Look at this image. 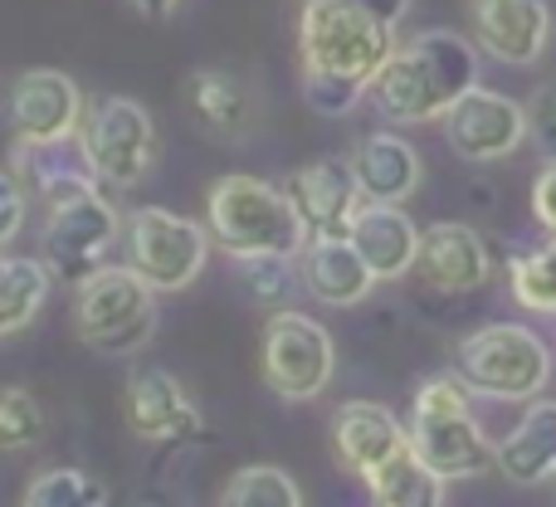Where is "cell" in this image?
I'll use <instances>...</instances> for the list:
<instances>
[{"mask_svg":"<svg viewBox=\"0 0 556 507\" xmlns=\"http://www.w3.org/2000/svg\"><path fill=\"white\" fill-rule=\"evenodd\" d=\"M74 327L103 356L137 352V346H147V337L156 327V288L132 264H103L98 274H88L78 283Z\"/></svg>","mask_w":556,"mask_h":507,"instance_id":"cell-6","label":"cell"},{"mask_svg":"<svg viewBox=\"0 0 556 507\" xmlns=\"http://www.w3.org/2000/svg\"><path fill=\"white\" fill-rule=\"evenodd\" d=\"M288 201H293L307 240H337L352 230V215L362 211L366 191L356 181L352 156H317L288 176Z\"/></svg>","mask_w":556,"mask_h":507,"instance_id":"cell-12","label":"cell"},{"mask_svg":"<svg viewBox=\"0 0 556 507\" xmlns=\"http://www.w3.org/2000/svg\"><path fill=\"white\" fill-rule=\"evenodd\" d=\"M479 84V49L450 29H425L410 45H401L371 78L376 117L386 123H434Z\"/></svg>","mask_w":556,"mask_h":507,"instance_id":"cell-2","label":"cell"},{"mask_svg":"<svg viewBox=\"0 0 556 507\" xmlns=\"http://www.w3.org/2000/svg\"><path fill=\"white\" fill-rule=\"evenodd\" d=\"M127 5H132L137 15H147V20H166L176 5H181V0H127Z\"/></svg>","mask_w":556,"mask_h":507,"instance_id":"cell-34","label":"cell"},{"mask_svg":"<svg viewBox=\"0 0 556 507\" xmlns=\"http://www.w3.org/2000/svg\"><path fill=\"white\" fill-rule=\"evenodd\" d=\"M352 166H356V181H362L366 201H391V205L410 201V195L420 191V176H425L420 152L395 132L362 137L352 152Z\"/></svg>","mask_w":556,"mask_h":507,"instance_id":"cell-20","label":"cell"},{"mask_svg":"<svg viewBox=\"0 0 556 507\" xmlns=\"http://www.w3.org/2000/svg\"><path fill=\"white\" fill-rule=\"evenodd\" d=\"M508 278H513V297H518L522 307H532V313H556V230L542 250L513 258Z\"/></svg>","mask_w":556,"mask_h":507,"instance_id":"cell-28","label":"cell"},{"mask_svg":"<svg viewBox=\"0 0 556 507\" xmlns=\"http://www.w3.org/2000/svg\"><path fill=\"white\" fill-rule=\"evenodd\" d=\"M528 127H532V137L542 142V152L556 156V84H547V88H538V93H532Z\"/></svg>","mask_w":556,"mask_h":507,"instance_id":"cell-32","label":"cell"},{"mask_svg":"<svg viewBox=\"0 0 556 507\" xmlns=\"http://www.w3.org/2000/svg\"><path fill=\"white\" fill-rule=\"evenodd\" d=\"M401 444H410V434L376 401H346L342 410L332 415V454H337V464H342L346 473H356L362 483L371 479Z\"/></svg>","mask_w":556,"mask_h":507,"instance_id":"cell-17","label":"cell"},{"mask_svg":"<svg viewBox=\"0 0 556 507\" xmlns=\"http://www.w3.org/2000/svg\"><path fill=\"white\" fill-rule=\"evenodd\" d=\"M346 240L362 250L376 278H405L415 268V254H420V230L391 201H362V211L352 215Z\"/></svg>","mask_w":556,"mask_h":507,"instance_id":"cell-19","label":"cell"},{"mask_svg":"<svg viewBox=\"0 0 556 507\" xmlns=\"http://www.w3.org/2000/svg\"><path fill=\"white\" fill-rule=\"evenodd\" d=\"M303 283H307V293L323 297V303L352 307V303H362L381 278L371 274V264H366L362 250H356L346 235H337V240H307Z\"/></svg>","mask_w":556,"mask_h":507,"instance_id":"cell-21","label":"cell"},{"mask_svg":"<svg viewBox=\"0 0 556 507\" xmlns=\"http://www.w3.org/2000/svg\"><path fill=\"white\" fill-rule=\"evenodd\" d=\"M205 220H211V240L230 258H293L307 244V230L298 220L288 191H278V186L260 181L250 172H230L211 186Z\"/></svg>","mask_w":556,"mask_h":507,"instance_id":"cell-3","label":"cell"},{"mask_svg":"<svg viewBox=\"0 0 556 507\" xmlns=\"http://www.w3.org/2000/svg\"><path fill=\"white\" fill-rule=\"evenodd\" d=\"M20 225H25V186H20V176L0 172V250L20 235Z\"/></svg>","mask_w":556,"mask_h":507,"instance_id":"cell-31","label":"cell"},{"mask_svg":"<svg viewBox=\"0 0 556 507\" xmlns=\"http://www.w3.org/2000/svg\"><path fill=\"white\" fill-rule=\"evenodd\" d=\"M117 240V211L98 191L64 201L49 211L45 235H39V254H45L49 274L64 283H84L88 274L108 264V250Z\"/></svg>","mask_w":556,"mask_h":507,"instance_id":"cell-10","label":"cell"},{"mask_svg":"<svg viewBox=\"0 0 556 507\" xmlns=\"http://www.w3.org/2000/svg\"><path fill=\"white\" fill-rule=\"evenodd\" d=\"M127 424H132L137 440L147 444H166V440H191L201 430V415H195L191 395L181 391V381L166 371H137L127 381Z\"/></svg>","mask_w":556,"mask_h":507,"instance_id":"cell-18","label":"cell"},{"mask_svg":"<svg viewBox=\"0 0 556 507\" xmlns=\"http://www.w3.org/2000/svg\"><path fill=\"white\" fill-rule=\"evenodd\" d=\"M469 15L479 49L498 64H538L552 39L547 0H473Z\"/></svg>","mask_w":556,"mask_h":507,"instance_id":"cell-15","label":"cell"},{"mask_svg":"<svg viewBox=\"0 0 556 507\" xmlns=\"http://www.w3.org/2000/svg\"><path fill=\"white\" fill-rule=\"evenodd\" d=\"M337 366V346L317 317L278 313L264 327V385L283 401H313L327 391Z\"/></svg>","mask_w":556,"mask_h":507,"instance_id":"cell-8","label":"cell"},{"mask_svg":"<svg viewBox=\"0 0 556 507\" xmlns=\"http://www.w3.org/2000/svg\"><path fill=\"white\" fill-rule=\"evenodd\" d=\"M498 473L518 489L556 483V401H532L518 430L498 444Z\"/></svg>","mask_w":556,"mask_h":507,"instance_id":"cell-22","label":"cell"},{"mask_svg":"<svg viewBox=\"0 0 556 507\" xmlns=\"http://www.w3.org/2000/svg\"><path fill=\"white\" fill-rule=\"evenodd\" d=\"M186 98H191V113L201 117L205 132H215L220 142H240L254 127V93L244 88V78L225 74V68H195L186 78Z\"/></svg>","mask_w":556,"mask_h":507,"instance_id":"cell-23","label":"cell"},{"mask_svg":"<svg viewBox=\"0 0 556 507\" xmlns=\"http://www.w3.org/2000/svg\"><path fill=\"white\" fill-rule=\"evenodd\" d=\"M410 444L444 483L479 479L498 464V449L489 444V434L479 430L469 410V385L454 381V376H434L415 391Z\"/></svg>","mask_w":556,"mask_h":507,"instance_id":"cell-4","label":"cell"},{"mask_svg":"<svg viewBox=\"0 0 556 507\" xmlns=\"http://www.w3.org/2000/svg\"><path fill=\"white\" fill-rule=\"evenodd\" d=\"M211 254V240L195 220L166 211V205H142L127 220V264L156 288V293H181L195 283Z\"/></svg>","mask_w":556,"mask_h":507,"instance_id":"cell-7","label":"cell"},{"mask_svg":"<svg viewBox=\"0 0 556 507\" xmlns=\"http://www.w3.org/2000/svg\"><path fill=\"white\" fill-rule=\"evenodd\" d=\"M25 507H103L108 489L84 469H49L25 489Z\"/></svg>","mask_w":556,"mask_h":507,"instance_id":"cell-27","label":"cell"},{"mask_svg":"<svg viewBox=\"0 0 556 507\" xmlns=\"http://www.w3.org/2000/svg\"><path fill=\"white\" fill-rule=\"evenodd\" d=\"M395 54V25L356 0H303L298 59L303 98L327 117H342L366 98L371 78Z\"/></svg>","mask_w":556,"mask_h":507,"instance_id":"cell-1","label":"cell"},{"mask_svg":"<svg viewBox=\"0 0 556 507\" xmlns=\"http://www.w3.org/2000/svg\"><path fill=\"white\" fill-rule=\"evenodd\" d=\"M45 440V410L25 385H0V449H35Z\"/></svg>","mask_w":556,"mask_h":507,"instance_id":"cell-29","label":"cell"},{"mask_svg":"<svg viewBox=\"0 0 556 507\" xmlns=\"http://www.w3.org/2000/svg\"><path fill=\"white\" fill-rule=\"evenodd\" d=\"M454 371L469 391L489 401H538L542 385L552 381V352L532 327L489 322L459 342Z\"/></svg>","mask_w":556,"mask_h":507,"instance_id":"cell-5","label":"cell"},{"mask_svg":"<svg viewBox=\"0 0 556 507\" xmlns=\"http://www.w3.org/2000/svg\"><path fill=\"white\" fill-rule=\"evenodd\" d=\"M528 107L508 93L473 84L459 103L444 113V137L464 162H503L528 142Z\"/></svg>","mask_w":556,"mask_h":507,"instance_id":"cell-11","label":"cell"},{"mask_svg":"<svg viewBox=\"0 0 556 507\" xmlns=\"http://www.w3.org/2000/svg\"><path fill=\"white\" fill-rule=\"evenodd\" d=\"M220 503L230 507H303V493L274 464H254V469H240L230 483H225Z\"/></svg>","mask_w":556,"mask_h":507,"instance_id":"cell-26","label":"cell"},{"mask_svg":"<svg viewBox=\"0 0 556 507\" xmlns=\"http://www.w3.org/2000/svg\"><path fill=\"white\" fill-rule=\"evenodd\" d=\"M356 5H366V10H376V15H386L395 25V20L410 10V0H356Z\"/></svg>","mask_w":556,"mask_h":507,"instance_id":"cell-35","label":"cell"},{"mask_svg":"<svg viewBox=\"0 0 556 507\" xmlns=\"http://www.w3.org/2000/svg\"><path fill=\"white\" fill-rule=\"evenodd\" d=\"M366 493H371V503H381V507H440L444 479L415 454V444H401V449L366 479Z\"/></svg>","mask_w":556,"mask_h":507,"instance_id":"cell-24","label":"cell"},{"mask_svg":"<svg viewBox=\"0 0 556 507\" xmlns=\"http://www.w3.org/2000/svg\"><path fill=\"white\" fill-rule=\"evenodd\" d=\"M235 264H240V278L250 283V293L260 297V303H274V297H283V288H288V258L260 254V258H235Z\"/></svg>","mask_w":556,"mask_h":507,"instance_id":"cell-30","label":"cell"},{"mask_svg":"<svg viewBox=\"0 0 556 507\" xmlns=\"http://www.w3.org/2000/svg\"><path fill=\"white\" fill-rule=\"evenodd\" d=\"M532 215H538L547 230H556V156L538 172V181H532Z\"/></svg>","mask_w":556,"mask_h":507,"instance_id":"cell-33","label":"cell"},{"mask_svg":"<svg viewBox=\"0 0 556 507\" xmlns=\"http://www.w3.org/2000/svg\"><path fill=\"white\" fill-rule=\"evenodd\" d=\"M15 176L20 186L39 195V201L54 211L64 201L98 191L103 176H98L93 156H88L84 137H54V142H15Z\"/></svg>","mask_w":556,"mask_h":507,"instance_id":"cell-14","label":"cell"},{"mask_svg":"<svg viewBox=\"0 0 556 507\" xmlns=\"http://www.w3.org/2000/svg\"><path fill=\"white\" fill-rule=\"evenodd\" d=\"M78 137H84L103 186H117V191L147 181V172L156 162V127L137 98H98V107L88 113Z\"/></svg>","mask_w":556,"mask_h":507,"instance_id":"cell-9","label":"cell"},{"mask_svg":"<svg viewBox=\"0 0 556 507\" xmlns=\"http://www.w3.org/2000/svg\"><path fill=\"white\" fill-rule=\"evenodd\" d=\"M415 274L434 293H473V288L489 283L493 258H489V244L479 240V230H469L459 220H440L420 235Z\"/></svg>","mask_w":556,"mask_h":507,"instance_id":"cell-16","label":"cell"},{"mask_svg":"<svg viewBox=\"0 0 556 507\" xmlns=\"http://www.w3.org/2000/svg\"><path fill=\"white\" fill-rule=\"evenodd\" d=\"M78 117H84V93L68 74L59 68H29L10 88V123H15L20 142H54V137H74Z\"/></svg>","mask_w":556,"mask_h":507,"instance_id":"cell-13","label":"cell"},{"mask_svg":"<svg viewBox=\"0 0 556 507\" xmlns=\"http://www.w3.org/2000/svg\"><path fill=\"white\" fill-rule=\"evenodd\" d=\"M49 293V264L25 254H0V337L25 332Z\"/></svg>","mask_w":556,"mask_h":507,"instance_id":"cell-25","label":"cell"}]
</instances>
